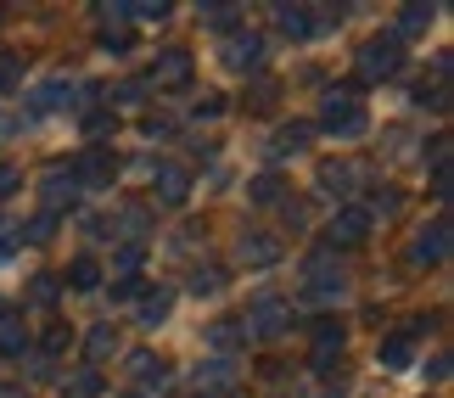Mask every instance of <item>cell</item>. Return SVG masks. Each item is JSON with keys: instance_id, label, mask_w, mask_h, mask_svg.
Segmentation results:
<instances>
[{"instance_id": "d4e9b609", "label": "cell", "mask_w": 454, "mask_h": 398, "mask_svg": "<svg viewBox=\"0 0 454 398\" xmlns=\"http://www.w3.org/2000/svg\"><path fill=\"white\" fill-rule=\"evenodd\" d=\"M101 393V371H79L74 382H62V398H96Z\"/></svg>"}, {"instance_id": "b9f144b4", "label": "cell", "mask_w": 454, "mask_h": 398, "mask_svg": "<svg viewBox=\"0 0 454 398\" xmlns=\"http://www.w3.org/2000/svg\"><path fill=\"white\" fill-rule=\"evenodd\" d=\"M12 191H17V168L0 163V197H12Z\"/></svg>"}, {"instance_id": "60d3db41", "label": "cell", "mask_w": 454, "mask_h": 398, "mask_svg": "<svg viewBox=\"0 0 454 398\" xmlns=\"http://www.w3.org/2000/svg\"><path fill=\"white\" fill-rule=\"evenodd\" d=\"M113 298H118V303H135V298H141V281H118Z\"/></svg>"}, {"instance_id": "52a82bcc", "label": "cell", "mask_w": 454, "mask_h": 398, "mask_svg": "<svg viewBox=\"0 0 454 398\" xmlns=\"http://www.w3.org/2000/svg\"><path fill=\"white\" fill-rule=\"evenodd\" d=\"M236 258L247 269H270L275 258H281V241L275 236H264V230H241V241H236Z\"/></svg>"}, {"instance_id": "836d02e7", "label": "cell", "mask_w": 454, "mask_h": 398, "mask_svg": "<svg viewBox=\"0 0 454 398\" xmlns=\"http://www.w3.org/2000/svg\"><path fill=\"white\" fill-rule=\"evenodd\" d=\"M207 342H214V348H236V342H241V325H214V332H207Z\"/></svg>"}, {"instance_id": "f35d334b", "label": "cell", "mask_w": 454, "mask_h": 398, "mask_svg": "<svg viewBox=\"0 0 454 398\" xmlns=\"http://www.w3.org/2000/svg\"><path fill=\"white\" fill-rule=\"evenodd\" d=\"M101 45H107L113 57H124V51H129V28H107V34H101Z\"/></svg>"}, {"instance_id": "4fadbf2b", "label": "cell", "mask_w": 454, "mask_h": 398, "mask_svg": "<svg viewBox=\"0 0 454 398\" xmlns=\"http://www.w3.org/2000/svg\"><path fill=\"white\" fill-rule=\"evenodd\" d=\"M354 180H364L359 163H325L320 168V191L325 197H348V191H354Z\"/></svg>"}, {"instance_id": "ee69618b", "label": "cell", "mask_w": 454, "mask_h": 398, "mask_svg": "<svg viewBox=\"0 0 454 398\" xmlns=\"http://www.w3.org/2000/svg\"><path fill=\"white\" fill-rule=\"evenodd\" d=\"M0 398H28V393L17 387V382H0Z\"/></svg>"}, {"instance_id": "3957f363", "label": "cell", "mask_w": 454, "mask_h": 398, "mask_svg": "<svg viewBox=\"0 0 454 398\" xmlns=\"http://www.w3.org/2000/svg\"><path fill=\"white\" fill-rule=\"evenodd\" d=\"M286 325H292V303L281 298V292H258V298L247 303L241 332H247V337H281Z\"/></svg>"}, {"instance_id": "ba28073f", "label": "cell", "mask_w": 454, "mask_h": 398, "mask_svg": "<svg viewBox=\"0 0 454 398\" xmlns=\"http://www.w3.org/2000/svg\"><path fill=\"white\" fill-rule=\"evenodd\" d=\"M152 84H168V90L191 84V51H180V45L157 51V62H152Z\"/></svg>"}, {"instance_id": "8d00e7d4", "label": "cell", "mask_w": 454, "mask_h": 398, "mask_svg": "<svg viewBox=\"0 0 454 398\" xmlns=\"http://www.w3.org/2000/svg\"><path fill=\"white\" fill-rule=\"evenodd\" d=\"M107 348H113V325H96L90 332V359H107Z\"/></svg>"}, {"instance_id": "f546056e", "label": "cell", "mask_w": 454, "mask_h": 398, "mask_svg": "<svg viewBox=\"0 0 454 398\" xmlns=\"http://www.w3.org/2000/svg\"><path fill=\"white\" fill-rule=\"evenodd\" d=\"M129 23V0H107L101 6V28H124Z\"/></svg>"}, {"instance_id": "ac0fdd59", "label": "cell", "mask_w": 454, "mask_h": 398, "mask_svg": "<svg viewBox=\"0 0 454 398\" xmlns=\"http://www.w3.org/2000/svg\"><path fill=\"white\" fill-rule=\"evenodd\" d=\"M168 308H174V292H163V286L141 292V325H152V332H157V325L168 320Z\"/></svg>"}, {"instance_id": "2e32d148", "label": "cell", "mask_w": 454, "mask_h": 398, "mask_svg": "<svg viewBox=\"0 0 454 398\" xmlns=\"http://www.w3.org/2000/svg\"><path fill=\"white\" fill-rule=\"evenodd\" d=\"M275 28H281L286 40H309V34H314V17L303 6H275Z\"/></svg>"}, {"instance_id": "8992f818", "label": "cell", "mask_w": 454, "mask_h": 398, "mask_svg": "<svg viewBox=\"0 0 454 398\" xmlns=\"http://www.w3.org/2000/svg\"><path fill=\"white\" fill-rule=\"evenodd\" d=\"M342 342H348L342 325H337V320H320V325H314V354H309V365H314V371H331V365L342 359Z\"/></svg>"}, {"instance_id": "7402d4cb", "label": "cell", "mask_w": 454, "mask_h": 398, "mask_svg": "<svg viewBox=\"0 0 454 398\" xmlns=\"http://www.w3.org/2000/svg\"><path fill=\"white\" fill-rule=\"evenodd\" d=\"M202 23H207V28H236L241 12L231 6V0H207V6H202Z\"/></svg>"}, {"instance_id": "8fae6325", "label": "cell", "mask_w": 454, "mask_h": 398, "mask_svg": "<svg viewBox=\"0 0 454 398\" xmlns=\"http://www.w3.org/2000/svg\"><path fill=\"white\" fill-rule=\"evenodd\" d=\"M113 175H118V158H113L107 146H90V152L74 163V180H79V185H113Z\"/></svg>"}, {"instance_id": "6da1fadb", "label": "cell", "mask_w": 454, "mask_h": 398, "mask_svg": "<svg viewBox=\"0 0 454 398\" xmlns=\"http://www.w3.org/2000/svg\"><path fill=\"white\" fill-rule=\"evenodd\" d=\"M320 129H331L337 141H359V135L371 129V118H364L354 84H337V90H325V101H320Z\"/></svg>"}, {"instance_id": "603a6c76", "label": "cell", "mask_w": 454, "mask_h": 398, "mask_svg": "<svg viewBox=\"0 0 454 398\" xmlns=\"http://www.w3.org/2000/svg\"><path fill=\"white\" fill-rule=\"evenodd\" d=\"M129 365H135V376H141V382H157V387H163V382H168V365H163V359H157V354H146V348H141V354H135V359H129Z\"/></svg>"}, {"instance_id": "f1b7e54d", "label": "cell", "mask_w": 454, "mask_h": 398, "mask_svg": "<svg viewBox=\"0 0 454 398\" xmlns=\"http://www.w3.org/2000/svg\"><path fill=\"white\" fill-rule=\"evenodd\" d=\"M57 292H62V281H57V275H34L28 298H34V303H57Z\"/></svg>"}, {"instance_id": "e575fe53", "label": "cell", "mask_w": 454, "mask_h": 398, "mask_svg": "<svg viewBox=\"0 0 454 398\" xmlns=\"http://www.w3.org/2000/svg\"><path fill=\"white\" fill-rule=\"evenodd\" d=\"M113 129H118L113 113H90V118H84V135H96V141H101V135H113Z\"/></svg>"}, {"instance_id": "74e56055", "label": "cell", "mask_w": 454, "mask_h": 398, "mask_svg": "<svg viewBox=\"0 0 454 398\" xmlns=\"http://www.w3.org/2000/svg\"><path fill=\"white\" fill-rule=\"evenodd\" d=\"M17 79H23V67H17L12 57H0V96H6V90H17Z\"/></svg>"}, {"instance_id": "7bdbcfd3", "label": "cell", "mask_w": 454, "mask_h": 398, "mask_svg": "<svg viewBox=\"0 0 454 398\" xmlns=\"http://www.w3.org/2000/svg\"><path fill=\"white\" fill-rule=\"evenodd\" d=\"M141 90H146V84H141V79H129V84H118V101H141Z\"/></svg>"}, {"instance_id": "277c9868", "label": "cell", "mask_w": 454, "mask_h": 398, "mask_svg": "<svg viewBox=\"0 0 454 398\" xmlns=\"http://www.w3.org/2000/svg\"><path fill=\"white\" fill-rule=\"evenodd\" d=\"M398 67H404V51H398L393 34H376V40H364V45H359V79H364V84L393 79Z\"/></svg>"}, {"instance_id": "cb8c5ba5", "label": "cell", "mask_w": 454, "mask_h": 398, "mask_svg": "<svg viewBox=\"0 0 454 398\" xmlns=\"http://www.w3.org/2000/svg\"><path fill=\"white\" fill-rule=\"evenodd\" d=\"M23 348H28V332H23L17 320H0V354H6V359H17Z\"/></svg>"}, {"instance_id": "30bf717a", "label": "cell", "mask_w": 454, "mask_h": 398, "mask_svg": "<svg viewBox=\"0 0 454 398\" xmlns=\"http://www.w3.org/2000/svg\"><path fill=\"white\" fill-rule=\"evenodd\" d=\"M364 236H371V207H337V219H331V247H337V241H342V247H354V241H364Z\"/></svg>"}, {"instance_id": "44dd1931", "label": "cell", "mask_w": 454, "mask_h": 398, "mask_svg": "<svg viewBox=\"0 0 454 398\" xmlns=\"http://www.w3.org/2000/svg\"><path fill=\"white\" fill-rule=\"evenodd\" d=\"M432 17H438L432 6H404V17H398V34H393V40H404V34H427V28H432Z\"/></svg>"}, {"instance_id": "9a60e30c", "label": "cell", "mask_w": 454, "mask_h": 398, "mask_svg": "<svg viewBox=\"0 0 454 398\" xmlns=\"http://www.w3.org/2000/svg\"><path fill=\"white\" fill-rule=\"evenodd\" d=\"M74 197H79L74 168H51V175H45V202H51V214H57V207H67Z\"/></svg>"}, {"instance_id": "83f0119b", "label": "cell", "mask_w": 454, "mask_h": 398, "mask_svg": "<svg viewBox=\"0 0 454 398\" xmlns=\"http://www.w3.org/2000/svg\"><path fill=\"white\" fill-rule=\"evenodd\" d=\"M129 17H141V23H163L168 0H129Z\"/></svg>"}, {"instance_id": "5bb4252c", "label": "cell", "mask_w": 454, "mask_h": 398, "mask_svg": "<svg viewBox=\"0 0 454 398\" xmlns=\"http://www.w3.org/2000/svg\"><path fill=\"white\" fill-rule=\"evenodd\" d=\"M157 197L163 202H185L191 197V175L180 163H157Z\"/></svg>"}, {"instance_id": "e0dca14e", "label": "cell", "mask_w": 454, "mask_h": 398, "mask_svg": "<svg viewBox=\"0 0 454 398\" xmlns=\"http://www.w3.org/2000/svg\"><path fill=\"white\" fill-rule=\"evenodd\" d=\"M231 382H236V365H231V359H207V365L197 371V387L202 393H224Z\"/></svg>"}, {"instance_id": "d590c367", "label": "cell", "mask_w": 454, "mask_h": 398, "mask_svg": "<svg viewBox=\"0 0 454 398\" xmlns=\"http://www.w3.org/2000/svg\"><path fill=\"white\" fill-rule=\"evenodd\" d=\"M219 286H224L219 269H197V275H191V292H197V298H202V292H219Z\"/></svg>"}, {"instance_id": "4dcf8cb0", "label": "cell", "mask_w": 454, "mask_h": 398, "mask_svg": "<svg viewBox=\"0 0 454 398\" xmlns=\"http://www.w3.org/2000/svg\"><path fill=\"white\" fill-rule=\"evenodd\" d=\"M118 224H124V236L141 241V236H146V207H124V214H118Z\"/></svg>"}, {"instance_id": "d6a6232c", "label": "cell", "mask_w": 454, "mask_h": 398, "mask_svg": "<svg viewBox=\"0 0 454 398\" xmlns=\"http://www.w3.org/2000/svg\"><path fill=\"white\" fill-rule=\"evenodd\" d=\"M67 348V325H51V332H45V354L40 359H51V365H57V354Z\"/></svg>"}, {"instance_id": "7a4b0ae2", "label": "cell", "mask_w": 454, "mask_h": 398, "mask_svg": "<svg viewBox=\"0 0 454 398\" xmlns=\"http://www.w3.org/2000/svg\"><path fill=\"white\" fill-rule=\"evenodd\" d=\"M342 258H337V247H314L309 258H303V298H314V303H331V298H342Z\"/></svg>"}, {"instance_id": "9c48e42d", "label": "cell", "mask_w": 454, "mask_h": 398, "mask_svg": "<svg viewBox=\"0 0 454 398\" xmlns=\"http://www.w3.org/2000/svg\"><path fill=\"white\" fill-rule=\"evenodd\" d=\"M410 258H415V264H443V258H449V219H432L427 230L410 241Z\"/></svg>"}, {"instance_id": "484cf974", "label": "cell", "mask_w": 454, "mask_h": 398, "mask_svg": "<svg viewBox=\"0 0 454 398\" xmlns=\"http://www.w3.org/2000/svg\"><path fill=\"white\" fill-rule=\"evenodd\" d=\"M309 146V124H286L281 135H275V152H281V158H286V152H303Z\"/></svg>"}, {"instance_id": "d6986e66", "label": "cell", "mask_w": 454, "mask_h": 398, "mask_svg": "<svg viewBox=\"0 0 454 398\" xmlns=\"http://www.w3.org/2000/svg\"><path fill=\"white\" fill-rule=\"evenodd\" d=\"M381 365H387V371H410V365H415V342H410L404 332L387 337V342H381Z\"/></svg>"}, {"instance_id": "ffe728a7", "label": "cell", "mask_w": 454, "mask_h": 398, "mask_svg": "<svg viewBox=\"0 0 454 398\" xmlns=\"http://www.w3.org/2000/svg\"><path fill=\"white\" fill-rule=\"evenodd\" d=\"M67 286H74V292H96L101 286V264H96V258H74V264H67Z\"/></svg>"}, {"instance_id": "7c38bea8", "label": "cell", "mask_w": 454, "mask_h": 398, "mask_svg": "<svg viewBox=\"0 0 454 398\" xmlns=\"http://www.w3.org/2000/svg\"><path fill=\"white\" fill-rule=\"evenodd\" d=\"M224 62L241 67V74H247V67H258V62H264V34H253V28L231 34V51H224Z\"/></svg>"}, {"instance_id": "ab89813d", "label": "cell", "mask_w": 454, "mask_h": 398, "mask_svg": "<svg viewBox=\"0 0 454 398\" xmlns=\"http://www.w3.org/2000/svg\"><path fill=\"white\" fill-rule=\"evenodd\" d=\"M51 224H57V214H40V219L28 224V241H45V236H51Z\"/></svg>"}, {"instance_id": "1f68e13d", "label": "cell", "mask_w": 454, "mask_h": 398, "mask_svg": "<svg viewBox=\"0 0 454 398\" xmlns=\"http://www.w3.org/2000/svg\"><path fill=\"white\" fill-rule=\"evenodd\" d=\"M253 202H281V180H275V175H258L253 180Z\"/></svg>"}, {"instance_id": "5b68a950", "label": "cell", "mask_w": 454, "mask_h": 398, "mask_svg": "<svg viewBox=\"0 0 454 398\" xmlns=\"http://www.w3.org/2000/svg\"><path fill=\"white\" fill-rule=\"evenodd\" d=\"M79 90H84V84H79V79H62V74H57V79H45V84H34V96H28V107H40V113H62V107H79V101H84Z\"/></svg>"}, {"instance_id": "4316f807", "label": "cell", "mask_w": 454, "mask_h": 398, "mask_svg": "<svg viewBox=\"0 0 454 398\" xmlns=\"http://www.w3.org/2000/svg\"><path fill=\"white\" fill-rule=\"evenodd\" d=\"M141 258H146V247H141V241H129V247H118V258H113V269H118V275H124V281H129V275L141 269Z\"/></svg>"}]
</instances>
